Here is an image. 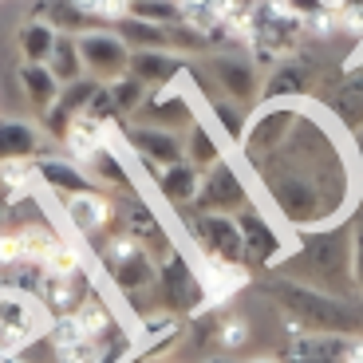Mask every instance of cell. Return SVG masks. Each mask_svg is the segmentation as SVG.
<instances>
[{"label":"cell","mask_w":363,"mask_h":363,"mask_svg":"<svg viewBox=\"0 0 363 363\" xmlns=\"http://www.w3.org/2000/svg\"><path fill=\"white\" fill-rule=\"evenodd\" d=\"M178 4H182V24H190L194 32H201L213 44V40L225 36L241 0H178Z\"/></svg>","instance_id":"obj_20"},{"label":"cell","mask_w":363,"mask_h":363,"mask_svg":"<svg viewBox=\"0 0 363 363\" xmlns=\"http://www.w3.org/2000/svg\"><path fill=\"white\" fill-rule=\"evenodd\" d=\"M44 20H48V24H55L60 32H72V36H79V32H87V28H91L75 0H52V4L44 9Z\"/></svg>","instance_id":"obj_38"},{"label":"cell","mask_w":363,"mask_h":363,"mask_svg":"<svg viewBox=\"0 0 363 363\" xmlns=\"http://www.w3.org/2000/svg\"><path fill=\"white\" fill-rule=\"evenodd\" d=\"M91 292H95V284H91L87 269L72 272V277H52V272H48L44 284H40V296L36 300L48 308V316H75Z\"/></svg>","instance_id":"obj_15"},{"label":"cell","mask_w":363,"mask_h":363,"mask_svg":"<svg viewBox=\"0 0 363 363\" xmlns=\"http://www.w3.org/2000/svg\"><path fill=\"white\" fill-rule=\"evenodd\" d=\"M308 95V67L284 55L269 67V75L261 79V103H281V99H304Z\"/></svg>","instance_id":"obj_23"},{"label":"cell","mask_w":363,"mask_h":363,"mask_svg":"<svg viewBox=\"0 0 363 363\" xmlns=\"http://www.w3.org/2000/svg\"><path fill=\"white\" fill-rule=\"evenodd\" d=\"M284 363H347V336H336V332H296L284 344Z\"/></svg>","instance_id":"obj_17"},{"label":"cell","mask_w":363,"mask_h":363,"mask_svg":"<svg viewBox=\"0 0 363 363\" xmlns=\"http://www.w3.org/2000/svg\"><path fill=\"white\" fill-rule=\"evenodd\" d=\"M186 83V79H182ZM182 83L174 87H158L146 95V103L138 107V123H150V127H166V130H190L198 123V103L194 95L182 91Z\"/></svg>","instance_id":"obj_10"},{"label":"cell","mask_w":363,"mask_h":363,"mask_svg":"<svg viewBox=\"0 0 363 363\" xmlns=\"http://www.w3.org/2000/svg\"><path fill=\"white\" fill-rule=\"evenodd\" d=\"M55 40H60V28L48 24V20L40 16V20H28V24L20 28L16 44H20V55H24L28 64H48V60H52Z\"/></svg>","instance_id":"obj_30"},{"label":"cell","mask_w":363,"mask_h":363,"mask_svg":"<svg viewBox=\"0 0 363 363\" xmlns=\"http://www.w3.org/2000/svg\"><path fill=\"white\" fill-rule=\"evenodd\" d=\"M213 344L225 347V352H241V347L249 344V320L237 316V312L213 316Z\"/></svg>","instance_id":"obj_35"},{"label":"cell","mask_w":363,"mask_h":363,"mask_svg":"<svg viewBox=\"0 0 363 363\" xmlns=\"http://www.w3.org/2000/svg\"><path fill=\"white\" fill-rule=\"evenodd\" d=\"M64 218L67 225L75 229L79 237H95L111 225L115 209H111V198L99 190H83V194H67L64 198Z\"/></svg>","instance_id":"obj_18"},{"label":"cell","mask_w":363,"mask_h":363,"mask_svg":"<svg viewBox=\"0 0 363 363\" xmlns=\"http://www.w3.org/2000/svg\"><path fill=\"white\" fill-rule=\"evenodd\" d=\"M87 264H83V253L72 245V241H55V249L48 253V261H44V272H52V277H72V272H83Z\"/></svg>","instance_id":"obj_40"},{"label":"cell","mask_w":363,"mask_h":363,"mask_svg":"<svg viewBox=\"0 0 363 363\" xmlns=\"http://www.w3.org/2000/svg\"><path fill=\"white\" fill-rule=\"evenodd\" d=\"M340 28L344 32H363V9H344L340 12Z\"/></svg>","instance_id":"obj_44"},{"label":"cell","mask_w":363,"mask_h":363,"mask_svg":"<svg viewBox=\"0 0 363 363\" xmlns=\"http://www.w3.org/2000/svg\"><path fill=\"white\" fill-rule=\"evenodd\" d=\"M352 289L363 296V221L352 225Z\"/></svg>","instance_id":"obj_43"},{"label":"cell","mask_w":363,"mask_h":363,"mask_svg":"<svg viewBox=\"0 0 363 363\" xmlns=\"http://www.w3.org/2000/svg\"><path fill=\"white\" fill-rule=\"evenodd\" d=\"M241 158L261 182V198L289 229H324L344 221L355 201V174L336 130L300 99L261 103L249 115Z\"/></svg>","instance_id":"obj_1"},{"label":"cell","mask_w":363,"mask_h":363,"mask_svg":"<svg viewBox=\"0 0 363 363\" xmlns=\"http://www.w3.org/2000/svg\"><path fill=\"white\" fill-rule=\"evenodd\" d=\"M221 135L209 123H194L190 130H186V162H194L198 170H209V166H218L221 162Z\"/></svg>","instance_id":"obj_31"},{"label":"cell","mask_w":363,"mask_h":363,"mask_svg":"<svg viewBox=\"0 0 363 363\" xmlns=\"http://www.w3.org/2000/svg\"><path fill=\"white\" fill-rule=\"evenodd\" d=\"M95 91H99V79L83 75V79H75V83H64V91H60V99H55V103H60L67 115H83L87 103L95 99Z\"/></svg>","instance_id":"obj_41"},{"label":"cell","mask_w":363,"mask_h":363,"mask_svg":"<svg viewBox=\"0 0 363 363\" xmlns=\"http://www.w3.org/2000/svg\"><path fill=\"white\" fill-rule=\"evenodd\" d=\"M182 336H186V324H182V316H174V312H162V308L146 312L143 324H138L130 363H146V359H155V355H166Z\"/></svg>","instance_id":"obj_13"},{"label":"cell","mask_w":363,"mask_h":363,"mask_svg":"<svg viewBox=\"0 0 363 363\" xmlns=\"http://www.w3.org/2000/svg\"><path fill=\"white\" fill-rule=\"evenodd\" d=\"M28 253H24V241H20V229H9V233H0V269L9 272L16 264H24Z\"/></svg>","instance_id":"obj_42"},{"label":"cell","mask_w":363,"mask_h":363,"mask_svg":"<svg viewBox=\"0 0 363 363\" xmlns=\"http://www.w3.org/2000/svg\"><path fill=\"white\" fill-rule=\"evenodd\" d=\"M155 304L162 312H174L182 320H194L198 312L209 308L206 284H201V269L182 253V249H166L158 257V284H155Z\"/></svg>","instance_id":"obj_5"},{"label":"cell","mask_w":363,"mask_h":363,"mask_svg":"<svg viewBox=\"0 0 363 363\" xmlns=\"http://www.w3.org/2000/svg\"><path fill=\"white\" fill-rule=\"evenodd\" d=\"M344 9H363V0H344Z\"/></svg>","instance_id":"obj_49"},{"label":"cell","mask_w":363,"mask_h":363,"mask_svg":"<svg viewBox=\"0 0 363 363\" xmlns=\"http://www.w3.org/2000/svg\"><path fill=\"white\" fill-rule=\"evenodd\" d=\"M130 16L150 20V24H182L178 0H130Z\"/></svg>","instance_id":"obj_39"},{"label":"cell","mask_w":363,"mask_h":363,"mask_svg":"<svg viewBox=\"0 0 363 363\" xmlns=\"http://www.w3.org/2000/svg\"><path fill=\"white\" fill-rule=\"evenodd\" d=\"M269 296L277 300V308L289 320H296L304 332H336V336H352L363 324V308H355L347 296L324 292L316 284L292 281V277H277L269 284Z\"/></svg>","instance_id":"obj_3"},{"label":"cell","mask_w":363,"mask_h":363,"mask_svg":"<svg viewBox=\"0 0 363 363\" xmlns=\"http://www.w3.org/2000/svg\"><path fill=\"white\" fill-rule=\"evenodd\" d=\"M324 111L332 115L336 127H344L347 135L363 127V60H355V67H347L340 87L332 91V99L324 103Z\"/></svg>","instance_id":"obj_16"},{"label":"cell","mask_w":363,"mask_h":363,"mask_svg":"<svg viewBox=\"0 0 363 363\" xmlns=\"http://www.w3.org/2000/svg\"><path fill=\"white\" fill-rule=\"evenodd\" d=\"M83 166H87V174L95 178V186H107V190H127L130 186V166H127V158L118 155L115 138L103 143Z\"/></svg>","instance_id":"obj_28"},{"label":"cell","mask_w":363,"mask_h":363,"mask_svg":"<svg viewBox=\"0 0 363 363\" xmlns=\"http://www.w3.org/2000/svg\"><path fill=\"white\" fill-rule=\"evenodd\" d=\"M111 138H115V127H107V123H99V118H91V115H75L72 130H67V138H64V150L75 162H87L103 143H111Z\"/></svg>","instance_id":"obj_27"},{"label":"cell","mask_w":363,"mask_h":363,"mask_svg":"<svg viewBox=\"0 0 363 363\" xmlns=\"http://www.w3.org/2000/svg\"><path fill=\"white\" fill-rule=\"evenodd\" d=\"M347 363H363V340L347 336Z\"/></svg>","instance_id":"obj_46"},{"label":"cell","mask_w":363,"mask_h":363,"mask_svg":"<svg viewBox=\"0 0 363 363\" xmlns=\"http://www.w3.org/2000/svg\"><path fill=\"white\" fill-rule=\"evenodd\" d=\"M201 284H206V296H209V308H221L225 300H233L237 292L249 284V264L241 261H206L201 257Z\"/></svg>","instance_id":"obj_22"},{"label":"cell","mask_w":363,"mask_h":363,"mask_svg":"<svg viewBox=\"0 0 363 363\" xmlns=\"http://www.w3.org/2000/svg\"><path fill=\"white\" fill-rule=\"evenodd\" d=\"M36 158H4L0 162V186L9 194H16V198H24V194H32V186H36Z\"/></svg>","instance_id":"obj_34"},{"label":"cell","mask_w":363,"mask_h":363,"mask_svg":"<svg viewBox=\"0 0 363 363\" xmlns=\"http://www.w3.org/2000/svg\"><path fill=\"white\" fill-rule=\"evenodd\" d=\"M75 4H79V12L87 16L91 28H103V24L118 28L130 16V0H75Z\"/></svg>","instance_id":"obj_36"},{"label":"cell","mask_w":363,"mask_h":363,"mask_svg":"<svg viewBox=\"0 0 363 363\" xmlns=\"http://www.w3.org/2000/svg\"><path fill=\"white\" fill-rule=\"evenodd\" d=\"M155 190L158 198L166 201L170 209H194V201H198V190H201V170L194 162H174V166H162L155 178Z\"/></svg>","instance_id":"obj_19"},{"label":"cell","mask_w":363,"mask_h":363,"mask_svg":"<svg viewBox=\"0 0 363 363\" xmlns=\"http://www.w3.org/2000/svg\"><path fill=\"white\" fill-rule=\"evenodd\" d=\"M201 107H206V115H209V127L221 130L225 143L241 146L245 127H249V107L233 103L229 95H221V91H201Z\"/></svg>","instance_id":"obj_25"},{"label":"cell","mask_w":363,"mask_h":363,"mask_svg":"<svg viewBox=\"0 0 363 363\" xmlns=\"http://www.w3.org/2000/svg\"><path fill=\"white\" fill-rule=\"evenodd\" d=\"M107 91H111V99H115V111H118V115H123V118H135L138 115V107H143V103H146V95H150V87H146V83H138L135 79V75H118V79H111L107 83Z\"/></svg>","instance_id":"obj_33"},{"label":"cell","mask_w":363,"mask_h":363,"mask_svg":"<svg viewBox=\"0 0 363 363\" xmlns=\"http://www.w3.org/2000/svg\"><path fill=\"white\" fill-rule=\"evenodd\" d=\"M44 135L40 127L24 123V118H0V162L4 158H36Z\"/></svg>","instance_id":"obj_29"},{"label":"cell","mask_w":363,"mask_h":363,"mask_svg":"<svg viewBox=\"0 0 363 363\" xmlns=\"http://www.w3.org/2000/svg\"><path fill=\"white\" fill-rule=\"evenodd\" d=\"M20 241H24L28 261H40V264H44L48 253L55 249V241H60V233H55V229H48L44 221H24V225H20Z\"/></svg>","instance_id":"obj_37"},{"label":"cell","mask_w":363,"mask_h":363,"mask_svg":"<svg viewBox=\"0 0 363 363\" xmlns=\"http://www.w3.org/2000/svg\"><path fill=\"white\" fill-rule=\"evenodd\" d=\"M20 87H24V99L32 103V111L36 115H44V111L55 107V99H60V91H64V83L52 75V67L48 64H20Z\"/></svg>","instance_id":"obj_26"},{"label":"cell","mask_w":363,"mask_h":363,"mask_svg":"<svg viewBox=\"0 0 363 363\" xmlns=\"http://www.w3.org/2000/svg\"><path fill=\"white\" fill-rule=\"evenodd\" d=\"M0 289H4V269H0Z\"/></svg>","instance_id":"obj_50"},{"label":"cell","mask_w":363,"mask_h":363,"mask_svg":"<svg viewBox=\"0 0 363 363\" xmlns=\"http://www.w3.org/2000/svg\"><path fill=\"white\" fill-rule=\"evenodd\" d=\"M0 363H32V359H28L24 352H16V355H4V359H0Z\"/></svg>","instance_id":"obj_48"},{"label":"cell","mask_w":363,"mask_h":363,"mask_svg":"<svg viewBox=\"0 0 363 363\" xmlns=\"http://www.w3.org/2000/svg\"><path fill=\"white\" fill-rule=\"evenodd\" d=\"M118 233L135 237L138 245H146L155 257H162L166 249H170V237H166L158 213L146 206V201H138V198H130L127 206H123V229H118Z\"/></svg>","instance_id":"obj_24"},{"label":"cell","mask_w":363,"mask_h":363,"mask_svg":"<svg viewBox=\"0 0 363 363\" xmlns=\"http://www.w3.org/2000/svg\"><path fill=\"white\" fill-rule=\"evenodd\" d=\"M249 363H284V359H281V355H253Z\"/></svg>","instance_id":"obj_47"},{"label":"cell","mask_w":363,"mask_h":363,"mask_svg":"<svg viewBox=\"0 0 363 363\" xmlns=\"http://www.w3.org/2000/svg\"><path fill=\"white\" fill-rule=\"evenodd\" d=\"M36 178L44 182L52 194H60V198H67V194H83V190H95V178H91L87 166L75 162V158H55V155L36 158Z\"/></svg>","instance_id":"obj_21"},{"label":"cell","mask_w":363,"mask_h":363,"mask_svg":"<svg viewBox=\"0 0 363 363\" xmlns=\"http://www.w3.org/2000/svg\"><path fill=\"white\" fill-rule=\"evenodd\" d=\"M123 143L135 150L138 162H155V166H174L186 158V138L178 130L150 127V123H135L130 130H123Z\"/></svg>","instance_id":"obj_12"},{"label":"cell","mask_w":363,"mask_h":363,"mask_svg":"<svg viewBox=\"0 0 363 363\" xmlns=\"http://www.w3.org/2000/svg\"><path fill=\"white\" fill-rule=\"evenodd\" d=\"M209 363H229V359H209Z\"/></svg>","instance_id":"obj_51"},{"label":"cell","mask_w":363,"mask_h":363,"mask_svg":"<svg viewBox=\"0 0 363 363\" xmlns=\"http://www.w3.org/2000/svg\"><path fill=\"white\" fill-rule=\"evenodd\" d=\"M352 146H355V162H359V190H363V127L352 135Z\"/></svg>","instance_id":"obj_45"},{"label":"cell","mask_w":363,"mask_h":363,"mask_svg":"<svg viewBox=\"0 0 363 363\" xmlns=\"http://www.w3.org/2000/svg\"><path fill=\"white\" fill-rule=\"evenodd\" d=\"M182 225L190 233V245L206 261H241L245 264V237H241V225H237L233 213H201V209H194Z\"/></svg>","instance_id":"obj_6"},{"label":"cell","mask_w":363,"mask_h":363,"mask_svg":"<svg viewBox=\"0 0 363 363\" xmlns=\"http://www.w3.org/2000/svg\"><path fill=\"white\" fill-rule=\"evenodd\" d=\"M79 55H83V72L99 83H111L118 75H127L130 64V48L123 44L118 32H107V28H87L79 32Z\"/></svg>","instance_id":"obj_9"},{"label":"cell","mask_w":363,"mask_h":363,"mask_svg":"<svg viewBox=\"0 0 363 363\" xmlns=\"http://www.w3.org/2000/svg\"><path fill=\"white\" fill-rule=\"evenodd\" d=\"M237 225H241V237H245V264L249 269H277L289 257L284 233L277 229V218H269L257 201H249L237 213Z\"/></svg>","instance_id":"obj_8"},{"label":"cell","mask_w":363,"mask_h":363,"mask_svg":"<svg viewBox=\"0 0 363 363\" xmlns=\"http://www.w3.org/2000/svg\"><path fill=\"white\" fill-rule=\"evenodd\" d=\"M127 72L138 83H146L150 91L158 87H174V83L186 79V60L182 52H166V48H146V52H130Z\"/></svg>","instance_id":"obj_14"},{"label":"cell","mask_w":363,"mask_h":363,"mask_svg":"<svg viewBox=\"0 0 363 363\" xmlns=\"http://www.w3.org/2000/svg\"><path fill=\"white\" fill-rule=\"evenodd\" d=\"M48 67H52V75L60 83H75L83 79V55H79V40L72 36V32H60V40H55L52 48V60H48Z\"/></svg>","instance_id":"obj_32"},{"label":"cell","mask_w":363,"mask_h":363,"mask_svg":"<svg viewBox=\"0 0 363 363\" xmlns=\"http://www.w3.org/2000/svg\"><path fill=\"white\" fill-rule=\"evenodd\" d=\"M249 201H253V190H249L245 174L237 170L229 158H221L218 166L201 170V190H198L194 209H201V213H233L237 218Z\"/></svg>","instance_id":"obj_7"},{"label":"cell","mask_w":363,"mask_h":363,"mask_svg":"<svg viewBox=\"0 0 363 363\" xmlns=\"http://www.w3.org/2000/svg\"><path fill=\"white\" fill-rule=\"evenodd\" d=\"M281 264L289 269L292 281L347 296V289H352V225L336 221L324 229H304L296 249Z\"/></svg>","instance_id":"obj_2"},{"label":"cell","mask_w":363,"mask_h":363,"mask_svg":"<svg viewBox=\"0 0 363 363\" xmlns=\"http://www.w3.org/2000/svg\"><path fill=\"white\" fill-rule=\"evenodd\" d=\"M103 264H107V277L115 284V292L127 300L138 316L155 312V284H158V257L146 245H138L135 237L115 233L103 249Z\"/></svg>","instance_id":"obj_4"},{"label":"cell","mask_w":363,"mask_h":363,"mask_svg":"<svg viewBox=\"0 0 363 363\" xmlns=\"http://www.w3.org/2000/svg\"><path fill=\"white\" fill-rule=\"evenodd\" d=\"M209 75H213L221 95H229V99L241 103V107H253V103L261 99V75H257L253 55L221 52V55L209 60Z\"/></svg>","instance_id":"obj_11"}]
</instances>
